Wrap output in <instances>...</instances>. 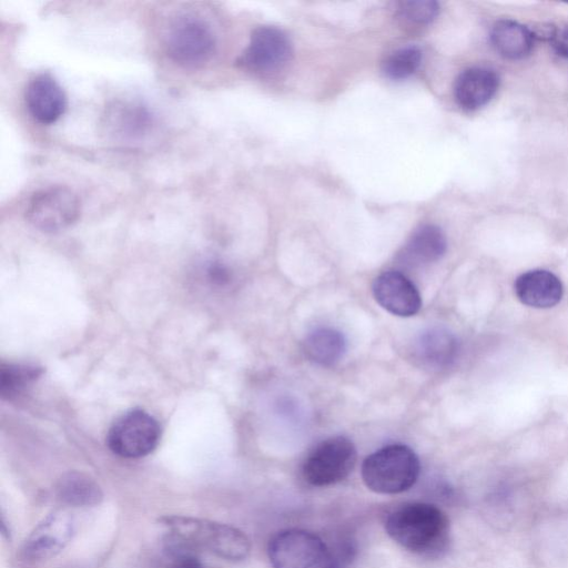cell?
I'll list each match as a JSON object with an SVG mask.
<instances>
[{
  "label": "cell",
  "mask_w": 568,
  "mask_h": 568,
  "mask_svg": "<svg viewBox=\"0 0 568 568\" xmlns=\"http://www.w3.org/2000/svg\"><path fill=\"white\" fill-rule=\"evenodd\" d=\"M446 246L443 231L436 225L425 224L413 232L399 253V260L410 266L426 265L438 261Z\"/></svg>",
  "instance_id": "2e32d148"
},
{
  "label": "cell",
  "mask_w": 568,
  "mask_h": 568,
  "mask_svg": "<svg viewBox=\"0 0 568 568\" xmlns=\"http://www.w3.org/2000/svg\"><path fill=\"white\" fill-rule=\"evenodd\" d=\"M111 115H115L112 118V124H115L121 133L129 135L144 131L150 122L148 111L141 105H120L112 111Z\"/></svg>",
  "instance_id": "7402d4cb"
},
{
  "label": "cell",
  "mask_w": 568,
  "mask_h": 568,
  "mask_svg": "<svg viewBox=\"0 0 568 568\" xmlns=\"http://www.w3.org/2000/svg\"><path fill=\"white\" fill-rule=\"evenodd\" d=\"M517 298L535 308H549L557 305L564 294L558 276L547 270L536 268L520 274L514 283Z\"/></svg>",
  "instance_id": "4fadbf2b"
},
{
  "label": "cell",
  "mask_w": 568,
  "mask_h": 568,
  "mask_svg": "<svg viewBox=\"0 0 568 568\" xmlns=\"http://www.w3.org/2000/svg\"><path fill=\"white\" fill-rule=\"evenodd\" d=\"M385 529L403 548L427 558L442 557L450 542L449 520L433 504L408 503L397 507L387 515Z\"/></svg>",
  "instance_id": "6da1fadb"
},
{
  "label": "cell",
  "mask_w": 568,
  "mask_h": 568,
  "mask_svg": "<svg viewBox=\"0 0 568 568\" xmlns=\"http://www.w3.org/2000/svg\"><path fill=\"white\" fill-rule=\"evenodd\" d=\"M356 463V448L344 436L329 437L305 458L302 466L304 479L312 486L324 487L345 479Z\"/></svg>",
  "instance_id": "52a82bcc"
},
{
  "label": "cell",
  "mask_w": 568,
  "mask_h": 568,
  "mask_svg": "<svg viewBox=\"0 0 568 568\" xmlns=\"http://www.w3.org/2000/svg\"><path fill=\"white\" fill-rule=\"evenodd\" d=\"M420 464L406 445L392 444L367 456L362 465V478L368 489L393 495L408 490L417 481Z\"/></svg>",
  "instance_id": "3957f363"
},
{
  "label": "cell",
  "mask_w": 568,
  "mask_h": 568,
  "mask_svg": "<svg viewBox=\"0 0 568 568\" xmlns=\"http://www.w3.org/2000/svg\"><path fill=\"white\" fill-rule=\"evenodd\" d=\"M160 438L158 420L142 409H131L113 422L106 435V444L113 454L132 459L152 453Z\"/></svg>",
  "instance_id": "8992f818"
},
{
  "label": "cell",
  "mask_w": 568,
  "mask_h": 568,
  "mask_svg": "<svg viewBox=\"0 0 568 568\" xmlns=\"http://www.w3.org/2000/svg\"><path fill=\"white\" fill-rule=\"evenodd\" d=\"M422 57V51L417 47L400 48L384 60L382 71L392 80L406 79L419 68Z\"/></svg>",
  "instance_id": "44dd1931"
},
{
  "label": "cell",
  "mask_w": 568,
  "mask_h": 568,
  "mask_svg": "<svg viewBox=\"0 0 568 568\" xmlns=\"http://www.w3.org/2000/svg\"><path fill=\"white\" fill-rule=\"evenodd\" d=\"M303 352L313 363L322 366H332L344 356L346 339L336 328L317 327L305 336Z\"/></svg>",
  "instance_id": "d6986e66"
},
{
  "label": "cell",
  "mask_w": 568,
  "mask_h": 568,
  "mask_svg": "<svg viewBox=\"0 0 568 568\" xmlns=\"http://www.w3.org/2000/svg\"><path fill=\"white\" fill-rule=\"evenodd\" d=\"M416 358L429 368L449 367L457 358V337L444 327H432L423 332L415 342Z\"/></svg>",
  "instance_id": "9a60e30c"
},
{
  "label": "cell",
  "mask_w": 568,
  "mask_h": 568,
  "mask_svg": "<svg viewBox=\"0 0 568 568\" xmlns=\"http://www.w3.org/2000/svg\"><path fill=\"white\" fill-rule=\"evenodd\" d=\"M439 7L433 0H409L402 1L398 4L399 16L414 23L427 24L432 22L438 14Z\"/></svg>",
  "instance_id": "603a6c76"
},
{
  "label": "cell",
  "mask_w": 568,
  "mask_h": 568,
  "mask_svg": "<svg viewBox=\"0 0 568 568\" xmlns=\"http://www.w3.org/2000/svg\"><path fill=\"white\" fill-rule=\"evenodd\" d=\"M24 100L32 118L43 124L55 122L67 109L62 87L48 73H41L29 82Z\"/></svg>",
  "instance_id": "7c38bea8"
},
{
  "label": "cell",
  "mask_w": 568,
  "mask_h": 568,
  "mask_svg": "<svg viewBox=\"0 0 568 568\" xmlns=\"http://www.w3.org/2000/svg\"><path fill=\"white\" fill-rule=\"evenodd\" d=\"M215 36L209 23L194 14L178 17L165 37L169 58L184 68L204 65L215 51Z\"/></svg>",
  "instance_id": "5b68a950"
},
{
  "label": "cell",
  "mask_w": 568,
  "mask_h": 568,
  "mask_svg": "<svg viewBox=\"0 0 568 568\" xmlns=\"http://www.w3.org/2000/svg\"><path fill=\"white\" fill-rule=\"evenodd\" d=\"M550 39L557 52L568 59V26L559 30H554Z\"/></svg>",
  "instance_id": "d4e9b609"
},
{
  "label": "cell",
  "mask_w": 568,
  "mask_h": 568,
  "mask_svg": "<svg viewBox=\"0 0 568 568\" xmlns=\"http://www.w3.org/2000/svg\"><path fill=\"white\" fill-rule=\"evenodd\" d=\"M273 568H338L335 554L315 534L303 529L280 531L268 542Z\"/></svg>",
  "instance_id": "277c9868"
},
{
  "label": "cell",
  "mask_w": 568,
  "mask_h": 568,
  "mask_svg": "<svg viewBox=\"0 0 568 568\" xmlns=\"http://www.w3.org/2000/svg\"><path fill=\"white\" fill-rule=\"evenodd\" d=\"M535 37L530 29L517 21L499 20L493 26L490 42L503 58L520 60L530 54Z\"/></svg>",
  "instance_id": "e0dca14e"
},
{
  "label": "cell",
  "mask_w": 568,
  "mask_h": 568,
  "mask_svg": "<svg viewBox=\"0 0 568 568\" xmlns=\"http://www.w3.org/2000/svg\"><path fill=\"white\" fill-rule=\"evenodd\" d=\"M58 499L72 507H92L103 499L99 484L88 474L71 470L63 474L55 484Z\"/></svg>",
  "instance_id": "ac0fdd59"
},
{
  "label": "cell",
  "mask_w": 568,
  "mask_h": 568,
  "mask_svg": "<svg viewBox=\"0 0 568 568\" xmlns=\"http://www.w3.org/2000/svg\"><path fill=\"white\" fill-rule=\"evenodd\" d=\"M209 275L212 282L216 284H225L230 280L229 271L221 264H211L209 267Z\"/></svg>",
  "instance_id": "484cf974"
},
{
  "label": "cell",
  "mask_w": 568,
  "mask_h": 568,
  "mask_svg": "<svg viewBox=\"0 0 568 568\" xmlns=\"http://www.w3.org/2000/svg\"><path fill=\"white\" fill-rule=\"evenodd\" d=\"M170 550H173V560L168 568H204L200 559L191 551L193 548L173 539Z\"/></svg>",
  "instance_id": "cb8c5ba5"
},
{
  "label": "cell",
  "mask_w": 568,
  "mask_h": 568,
  "mask_svg": "<svg viewBox=\"0 0 568 568\" xmlns=\"http://www.w3.org/2000/svg\"><path fill=\"white\" fill-rule=\"evenodd\" d=\"M373 295L384 310L396 316H413L422 307V297L417 287L398 271L379 274L373 283Z\"/></svg>",
  "instance_id": "8fae6325"
},
{
  "label": "cell",
  "mask_w": 568,
  "mask_h": 568,
  "mask_svg": "<svg viewBox=\"0 0 568 568\" xmlns=\"http://www.w3.org/2000/svg\"><path fill=\"white\" fill-rule=\"evenodd\" d=\"M75 530L74 518L65 509L47 515L26 539L22 554L28 560L54 557L71 541Z\"/></svg>",
  "instance_id": "30bf717a"
},
{
  "label": "cell",
  "mask_w": 568,
  "mask_h": 568,
  "mask_svg": "<svg viewBox=\"0 0 568 568\" xmlns=\"http://www.w3.org/2000/svg\"><path fill=\"white\" fill-rule=\"evenodd\" d=\"M499 87L498 74L485 67L464 70L454 84V97L460 108L474 111L486 105Z\"/></svg>",
  "instance_id": "5bb4252c"
},
{
  "label": "cell",
  "mask_w": 568,
  "mask_h": 568,
  "mask_svg": "<svg viewBox=\"0 0 568 568\" xmlns=\"http://www.w3.org/2000/svg\"><path fill=\"white\" fill-rule=\"evenodd\" d=\"M292 57V43L281 29L270 26L256 28L239 63L243 68L270 73L282 69Z\"/></svg>",
  "instance_id": "9c48e42d"
},
{
  "label": "cell",
  "mask_w": 568,
  "mask_h": 568,
  "mask_svg": "<svg viewBox=\"0 0 568 568\" xmlns=\"http://www.w3.org/2000/svg\"><path fill=\"white\" fill-rule=\"evenodd\" d=\"M80 214V201L67 186H50L36 192L29 201L26 216L42 232H58L73 224Z\"/></svg>",
  "instance_id": "ba28073f"
},
{
  "label": "cell",
  "mask_w": 568,
  "mask_h": 568,
  "mask_svg": "<svg viewBox=\"0 0 568 568\" xmlns=\"http://www.w3.org/2000/svg\"><path fill=\"white\" fill-rule=\"evenodd\" d=\"M42 369L29 364H1L0 394L3 398H12L23 392L41 375Z\"/></svg>",
  "instance_id": "ffe728a7"
},
{
  "label": "cell",
  "mask_w": 568,
  "mask_h": 568,
  "mask_svg": "<svg viewBox=\"0 0 568 568\" xmlns=\"http://www.w3.org/2000/svg\"><path fill=\"white\" fill-rule=\"evenodd\" d=\"M160 523L171 537L193 549L202 548L226 560H243L251 551L248 537L226 524L181 515L163 516Z\"/></svg>",
  "instance_id": "7a4b0ae2"
}]
</instances>
